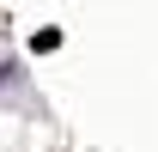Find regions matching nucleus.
Listing matches in <instances>:
<instances>
[{
  "instance_id": "1",
  "label": "nucleus",
  "mask_w": 158,
  "mask_h": 152,
  "mask_svg": "<svg viewBox=\"0 0 158 152\" xmlns=\"http://www.w3.org/2000/svg\"><path fill=\"white\" fill-rule=\"evenodd\" d=\"M19 73H24L19 61H0V85H19Z\"/></svg>"
}]
</instances>
